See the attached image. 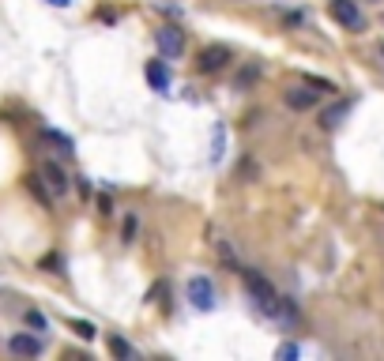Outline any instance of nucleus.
<instances>
[{
    "instance_id": "obj_13",
    "label": "nucleus",
    "mask_w": 384,
    "mask_h": 361,
    "mask_svg": "<svg viewBox=\"0 0 384 361\" xmlns=\"http://www.w3.org/2000/svg\"><path fill=\"white\" fill-rule=\"evenodd\" d=\"M109 354H117V358H132V347H128L121 335H114V339H109Z\"/></svg>"
},
{
    "instance_id": "obj_14",
    "label": "nucleus",
    "mask_w": 384,
    "mask_h": 361,
    "mask_svg": "<svg viewBox=\"0 0 384 361\" xmlns=\"http://www.w3.org/2000/svg\"><path fill=\"white\" fill-rule=\"evenodd\" d=\"M27 188L34 192V196L42 199V204H50V192H45V181H42V177H27Z\"/></svg>"
},
{
    "instance_id": "obj_10",
    "label": "nucleus",
    "mask_w": 384,
    "mask_h": 361,
    "mask_svg": "<svg viewBox=\"0 0 384 361\" xmlns=\"http://www.w3.org/2000/svg\"><path fill=\"white\" fill-rule=\"evenodd\" d=\"M147 83L155 87V91H166V87H170V72H166V61H151V64H147Z\"/></svg>"
},
{
    "instance_id": "obj_3",
    "label": "nucleus",
    "mask_w": 384,
    "mask_h": 361,
    "mask_svg": "<svg viewBox=\"0 0 384 361\" xmlns=\"http://www.w3.org/2000/svg\"><path fill=\"white\" fill-rule=\"evenodd\" d=\"M185 294H189V301L196 305V309H204V312L215 309V283L207 275H192L189 286H185Z\"/></svg>"
},
{
    "instance_id": "obj_17",
    "label": "nucleus",
    "mask_w": 384,
    "mask_h": 361,
    "mask_svg": "<svg viewBox=\"0 0 384 361\" xmlns=\"http://www.w3.org/2000/svg\"><path fill=\"white\" fill-rule=\"evenodd\" d=\"M275 358H279V361H290V358H298V342H283V347L275 350Z\"/></svg>"
},
{
    "instance_id": "obj_1",
    "label": "nucleus",
    "mask_w": 384,
    "mask_h": 361,
    "mask_svg": "<svg viewBox=\"0 0 384 361\" xmlns=\"http://www.w3.org/2000/svg\"><path fill=\"white\" fill-rule=\"evenodd\" d=\"M242 278H245V286H249V294L256 298V305H260L264 312H271V316H275V312H279V294H275V286H271L268 278L260 275V271H249V267L242 271Z\"/></svg>"
},
{
    "instance_id": "obj_6",
    "label": "nucleus",
    "mask_w": 384,
    "mask_h": 361,
    "mask_svg": "<svg viewBox=\"0 0 384 361\" xmlns=\"http://www.w3.org/2000/svg\"><path fill=\"white\" fill-rule=\"evenodd\" d=\"M8 350H12L15 358H38L42 354V339H38V335H12Z\"/></svg>"
},
{
    "instance_id": "obj_16",
    "label": "nucleus",
    "mask_w": 384,
    "mask_h": 361,
    "mask_svg": "<svg viewBox=\"0 0 384 361\" xmlns=\"http://www.w3.org/2000/svg\"><path fill=\"white\" fill-rule=\"evenodd\" d=\"M72 331H76L79 339H94V324H87V320H72Z\"/></svg>"
},
{
    "instance_id": "obj_2",
    "label": "nucleus",
    "mask_w": 384,
    "mask_h": 361,
    "mask_svg": "<svg viewBox=\"0 0 384 361\" xmlns=\"http://www.w3.org/2000/svg\"><path fill=\"white\" fill-rule=\"evenodd\" d=\"M328 12H332V19L339 23V27H347V30H365V15H362V8L354 4V0H328Z\"/></svg>"
},
{
    "instance_id": "obj_20",
    "label": "nucleus",
    "mask_w": 384,
    "mask_h": 361,
    "mask_svg": "<svg viewBox=\"0 0 384 361\" xmlns=\"http://www.w3.org/2000/svg\"><path fill=\"white\" fill-rule=\"evenodd\" d=\"M50 4H57V8H68V4H72V0H50Z\"/></svg>"
},
{
    "instance_id": "obj_21",
    "label": "nucleus",
    "mask_w": 384,
    "mask_h": 361,
    "mask_svg": "<svg viewBox=\"0 0 384 361\" xmlns=\"http://www.w3.org/2000/svg\"><path fill=\"white\" fill-rule=\"evenodd\" d=\"M381 53H384V45H381Z\"/></svg>"
},
{
    "instance_id": "obj_11",
    "label": "nucleus",
    "mask_w": 384,
    "mask_h": 361,
    "mask_svg": "<svg viewBox=\"0 0 384 361\" xmlns=\"http://www.w3.org/2000/svg\"><path fill=\"white\" fill-rule=\"evenodd\" d=\"M256 76H260V68H256V64H245L242 76L234 79V91H249V87L256 83Z\"/></svg>"
},
{
    "instance_id": "obj_7",
    "label": "nucleus",
    "mask_w": 384,
    "mask_h": 361,
    "mask_svg": "<svg viewBox=\"0 0 384 361\" xmlns=\"http://www.w3.org/2000/svg\"><path fill=\"white\" fill-rule=\"evenodd\" d=\"M38 177L45 181V188H50L53 196H61V192H68V173H64L57 162H42V173H38Z\"/></svg>"
},
{
    "instance_id": "obj_18",
    "label": "nucleus",
    "mask_w": 384,
    "mask_h": 361,
    "mask_svg": "<svg viewBox=\"0 0 384 361\" xmlns=\"http://www.w3.org/2000/svg\"><path fill=\"white\" fill-rule=\"evenodd\" d=\"M27 324L42 331V327H45V316H42V312H34V309H30V312H27Z\"/></svg>"
},
{
    "instance_id": "obj_19",
    "label": "nucleus",
    "mask_w": 384,
    "mask_h": 361,
    "mask_svg": "<svg viewBox=\"0 0 384 361\" xmlns=\"http://www.w3.org/2000/svg\"><path fill=\"white\" fill-rule=\"evenodd\" d=\"M109 207H114V204H109V196H98V211L109 215Z\"/></svg>"
},
{
    "instance_id": "obj_8",
    "label": "nucleus",
    "mask_w": 384,
    "mask_h": 361,
    "mask_svg": "<svg viewBox=\"0 0 384 361\" xmlns=\"http://www.w3.org/2000/svg\"><path fill=\"white\" fill-rule=\"evenodd\" d=\"M317 102H320V91H309V83L286 91V106H290V109H313Z\"/></svg>"
},
{
    "instance_id": "obj_5",
    "label": "nucleus",
    "mask_w": 384,
    "mask_h": 361,
    "mask_svg": "<svg viewBox=\"0 0 384 361\" xmlns=\"http://www.w3.org/2000/svg\"><path fill=\"white\" fill-rule=\"evenodd\" d=\"M155 42H158V50H162V57H181V53H185V30L162 27L155 34Z\"/></svg>"
},
{
    "instance_id": "obj_15",
    "label": "nucleus",
    "mask_w": 384,
    "mask_h": 361,
    "mask_svg": "<svg viewBox=\"0 0 384 361\" xmlns=\"http://www.w3.org/2000/svg\"><path fill=\"white\" fill-rule=\"evenodd\" d=\"M136 226H140V222H136V215H128L125 226H121V241H125V245H132V241H136Z\"/></svg>"
},
{
    "instance_id": "obj_12",
    "label": "nucleus",
    "mask_w": 384,
    "mask_h": 361,
    "mask_svg": "<svg viewBox=\"0 0 384 361\" xmlns=\"http://www.w3.org/2000/svg\"><path fill=\"white\" fill-rule=\"evenodd\" d=\"M42 140H45V143H57L61 155H72V140H68V135H61V132H53V128H45Z\"/></svg>"
},
{
    "instance_id": "obj_9",
    "label": "nucleus",
    "mask_w": 384,
    "mask_h": 361,
    "mask_svg": "<svg viewBox=\"0 0 384 361\" xmlns=\"http://www.w3.org/2000/svg\"><path fill=\"white\" fill-rule=\"evenodd\" d=\"M350 113V102L347 98H339V102H332L328 109H320V128H339L343 124V117Z\"/></svg>"
},
{
    "instance_id": "obj_4",
    "label": "nucleus",
    "mask_w": 384,
    "mask_h": 361,
    "mask_svg": "<svg viewBox=\"0 0 384 361\" xmlns=\"http://www.w3.org/2000/svg\"><path fill=\"white\" fill-rule=\"evenodd\" d=\"M230 61H234V53H230V45L215 42V45H204V50H200V61H196V68L204 72V76H211V72L226 68Z\"/></svg>"
}]
</instances>
